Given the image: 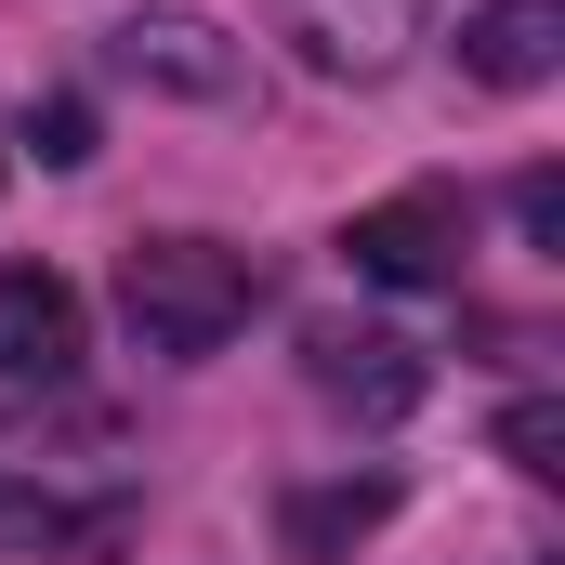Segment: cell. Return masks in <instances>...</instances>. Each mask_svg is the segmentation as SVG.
<instances>
[{"label": "cell", "mask_w": 565, "mask_h": 565, "mask_svg": "<svg viewBox=\"0 0 565 565\" xmlns=\"http://www.w3.org/2000/svg\"><path fill=\"white\" fill-rule=\"evenodd\" d=\"M264 302V264L224 237H132L119 250V316L145 329V355H224Z\"/></svg>", "instance_id": "6da1fadb"}, {"label": "cell", "mask_w": 565, "mask_h": 565, "mask_svg": "<svg viewBox=\"0 0 565 565\" xmlns=\"http://www.w3.org/2000/svg\"><path fill=\"white\" fill-rule=\"evenodd\" d=\"M106 66L132 79V93H171V106H237L250 93V40H224L211 13H184V0H145L106 26Z\"/></svg>", "instance_id": "7a4b0ae2"}, {"label": "cell", "mask_w": 565, "mask_h": 565, "mask_svg": "<svg viewBox=\"0 0 565 565\" xmlns=\"http://www.w3.org/2000/svg\"><path fill=\"white\" fill-rule=\"evenodd\" d=\"M460 250H473V224H460L447 184H408V198H382V211L342 224V264L369 289H460Z\"/></svg>", "instance_id": "3957f363"}, {"label": "cell", "mask_w": 565, "mask_h": 565, "mask_svg": "<svg viewBox=\"0 0 565 565\" xmlns=\"http://www.w3.org/2000/svg\"><path fill=\"white\" fill-rule=\"evenodd\" d=\"M302 382L329 408H355V422H395V408H422V342H395V329H302Z\"/></svg>", "instance_id": "277c9868"}, {"label": "cell", "mask_w": 565, "mask_h": 565, "mask_svg": "<svg viewBox=\"0 0 565 565\" xmlns=\"http://www.w3.org/2000/svg\"><path fill=\"white\" fill-rule=\"evenodd\" d=\"M79 289L53 264H0V382H66L79 369Z\"/></svg>", "instance_id": "5b68a950"}, {"label": "cell", "mask_w": 565, "mask_h": 565, "mask_svg": "<svg viewBox=\"0 0 565 565\" xmlns=\"http://www.w3.org/2000/svg\"><path fill=\"white\" fill-rule=\"evenodd\" d=\"M460 66L487 93H540L565 66V0H473L460 13Z\"/></svg>", "instance_id": "8992f818"}, {"label": "cell", "mask_w": 565, "mask_h": 565, "mask_svg": "<svg viewBox=\"0 0 565 565\" xmlns=\"http://www.w3.org/2000/svg\"><path fill=\"white\" fill-rule=\"evenodd\" d=\"M289 26H302V53H316L329 79H395L408 40H422L408 0H289Z\"/></svg>", "instance_id": "52a82bcc"}, {"label": "cell", "mask_w": 565, "mask_h": 565, "mask_svg": "<svg viewBox=\"0 0 565 565\" xmlns=\"http://www.w3.org/2000/svg\"><path fill=\"white\" fill-rule=\"evenodd\" d=\"M382 526H395V487H382V473H355V487H289V513H277L289 565H342L355 540H382Z\"/></svg>", "instance_id": "ba28073f"}, {"label": "cell", "mask_w": 565, "mask_h": 565, "mask_svg": "<svg viewBox=\"0 0 565 565\" xmlns=\"http://www.w3.org/2000/svg\"><path fill=\"white\" fill-rule=\"evenodd\" d=\"M66 540H79V513H66L53 487H13V473H0V553H66Z\"/></svg>", "instance_id": "9c48e42d"}, {"label": "cell", "mask_w": 565, "mask_h": 565, "mask_svg": "<svg viewBox=\"0 0 565 565\" xmlns=\"http://www.w3.org/2000/svg\"><path fill=\"white\" fill-rule=\"evenodd\" d=\"M26 158H40V171H79V158H93V106H79V93L26 106Z\"/></svg>", "instance_id": "30bf717a"}, {"label": "cell", "mask_w": 565, "mask_h": 565, "mask_svg": "<svg viewBox=\"0 0 565 565\" xmlns=\"http://www.w3.org/2000/svg\"><path fill=\"white\" fill-rule=\"evenodd\" d=\"M500 447H513V473H565V408H553V395L500 408Z\"/></svg>", "instance_id": "8fae6325"}, {"label": "cell", "mask_w": 565, "mask_h": 565, "mask_svg": "<svg viewBox=\"0 0 565 565\" xmlns=\"http://www.w3.org/2000/svg\"><path fill=\"white\" fill-rule=\"evenodd\" d=\"M513 224H526L540 250H553V237H565V184H553V171H526V184H513Z\"/></svg>", "instance_id": "7c38bea8"}]
</instances>
